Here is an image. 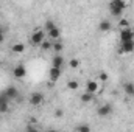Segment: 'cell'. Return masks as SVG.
<instances>
[{"label":"cell","instance_id":"obj_8","mask_svg":"<svg viewBox=\"0 0 134 132\" xmlns=\"http://www.w3.org/2000/svg\"><path fill=\"white\" fill-rule=\"evenodd\" d=\"M120 53H133L134 51V40L130 42H120Z\"/></svg>","mask_w":134,"mask_h":132},{"label":"cell","instance_id":"obj_21","mask_svg":"<svg viewBox=\"0 0 134 132\" xmlns=\"http://www.w3.org/2000/svg\"><path fill=\"white\" fill-rule=\"evenodd\" d=\"M117 25L120 27V30H125V28H130V20L128 19H120L117 22Z\"/></svg>","mask_w":134,"mask_h":132},{"label":"cell","instance_id":"obj_1","mask_svg":"<svg viewBox=\"0 0 134 132\" xmlns=\"http://www.w3.org/2000/svg\"><path fill=\"white\" fill-rule=\"evenodd\" d=\"M126 6H128V3L123 2V0H112V2L109 3V13H111L112 17H122L123 9H125Z\"/></svg>","mask_w":134,"mask_h":132},{"label":"cell","instance_id":"obj_29","mask_svg":"<svg viewBox=\"0 0 134 132\" xmlns=\"http://www.w3.org/2000/svg\"><path fill=\"white\" fill-rule=\"evenodd\" d=\"M47 132H59V131H58V129H48Z\"/></svg>","mask_w":134,"mask_h":132},{"label":"cell","instance_id":"obj_17","mask_svg":"<svg viewBox=\"0 0 134 132\" xmlns=\"http://www.w3.org/2000/svg\"><path fill=\"white\" fill-rule=\"evenodd\" d=\"M98 28H100V31H109L111 28H112V23L109 22V20H101L100 22V25H98Z\"/></svg>","mask_w":134,"mask_h":132},{"label":"cell","instance_id":"obj_3","mask_svg":"<svg viewBox=\"0 0 134 132\" xmlns=\"http://www.w3.org/2000/svg\"><path fill=\"white\" fill-rule=\"evenodd\" d=\"M2 93L9 99V101H16V99L19 98V90H17V87H14V86H8Z\"/></svg>","mask_w":134,"mask_h":132},{"label":"cell","instance_id":"obj_20","mask_svg":"<svg viewBox=\"0 0 134 132\" xmlns=\"http://www.w3.org/2000/svg\"><path fill=\"white\" fill-rule=\"evenodd\" d=\"M52 47H53V42H52V40H47V39H45V40L41 44V48H42L44 51H48V50H52Z\"/></svg>","mask_w":134,"mask_h":132},{"label":"cell","instance_id":"obj_25","mask_svg":"<svg viewBox=\"0 0 134 132\" xmlns=\"http://www.w3.org/2000/svg\"><path fill=\"white\" fill-rule=\"evenodd\" d=\"M63 115H64V112H63V109H56V110H55V117H56V118H61Z\"/></svg>","mask_w":134,"mask_h":132},{"label":"cell","instance_id":"obj_22","mask_svg":"<svg viewBox=\"0 0 134 132\" xmlns=\"http://www.w3.org/2000/svg\"><path fill=\"white\" fill-rule=\"evenodd\" d=\"M78 87H80L78 81H75V79H72V81H67V89H70V90H76Z\"/></svg>","mask_w":134,"mask_h":132},{"label":"cell","instance_id":"obj_19","mask_svg":"<svg viewBox=\"0 0 134 132\" xmlns=\"http://www.w3.org/2000/svg\"><path fill=\"white\" fill-rule=\"evenodd\" d=\"M80 99H81V103L87 104V103H91V101L94 99V95H92V93H87V92H84V93L80 97Z\"/></svg>","mask_w":134,"mask_h":132},{"label":"cell","instance_id":"obj_14","mask_svg":"<svg viewBox=\"0 0 134 132\" xmlns=\"http://www.w3.org/2000/svg\"><path fill=\"white\" fill-rule=\"evenodd\" d=\"M52 50H53L56 55H61V51L64 50V44H63L61 40H55V42H53V47H52Z\"/></svg>","mask_w":134,"mask_h":132},{"label":"cell","instance_id":"obj_12","mask_svg":"<svg viewBox=\"0 0 134 132\" xmlns=\"http://www.w3.org/2000/svg\"><path fill=\"white\" fill-rule=\"evenodd\" d=\"M48 76H50V81H58L59 76H61V68H55V67H52L50 71H48Z\"/></svg>","mask_w":134,"mask_h":132},{"label":"cell","instance_id":"obj_15","mask_svg":"<svg viewBox=\"0 0 134 132\" xmlns=\"http://www.w3.org/2000/svg\"><path fill=\"white\" fill-rule=\"evenodd\" d=\"M123 90L128 97H134V82H125Z\"/></svg>","mask_w":134,"mask_h":132},{"label":"cell","instance_id":"obj_10","mask_svg":"<svg viewBox=\"0 0 134 132\" xmlns=\"http://www.w3.org/2000/svg\"><path fill=\"white\" fill-rule=\"evenodd\" d=\"M98 89H100V87H98V82H97V81H92V79H91V81L86 82V92H87V93L95 95V93L98 92Z\"/></svg>","mask_w":134,"mask_h":132},{"label":"cell","instance_id":"obj_2","mask_svg":"<svg viewBox=\"0 0 134 132\" xmlns=\"http://www.w3.org/2000/svg\"><path fill=\"white\" fill-rule=\"evenodd\" d=\"M45 36H47V34L44 33L42 30H36V31H34L31 36H30V42H31L33 45H39V47H41V44H42V42L47 39Z\"/></svg>","mask_w":134,"mask_h":132},{"label":"cell","instance_id":"obj_13","mask_svg":"<svg viewBox=\"0 0 134 132\" xmlns=\"http://www.w3.org/2000/svg\"><path fill=\"white\" fill-rule=\"evenodd\" d=\"M47 36H48V39H52V42H55V40H59L61 31H59V28L56 27V28H53L52 31H48V33H47Z\"/></svg>","mask_w":134,"mask_h":132},{"label":"cell","instance_id":"obj_30","mask_svg":"<svg viewBox=\"0 0 134 132\" xmlns=\"http://www.w3.org/2000/svg\"><path fill=\"white\" fill-rule=\"evenodd\" d=\"M0 33H3V28H2V25H0Z\"/></svg>","mask_w":134,"mask_h":132},{"label":"cell","instance_id":"obj_23","mask_svg":"<svg viewBox=\"0 0 134 132\" xmlns=\"http://www.w3.org/2000/svg\"><path fill=\"white\" fill-rule=\"evenodd\" d=\"M53 28H56V23H55L53 20H47V22H45V30H47V33L52 31Z\"/></svg>","mask_w":134,"mask_h":132},{"label":"cell","instance_id":"obj_16","mask_svg":"<svg viewBox=\"0 0 134 132\" xmlns=\"http://www.w3.org/2000/svg\"><path fill=\"white\" fill-rule=\"evenodd\" d=\"M11 50H13V53H24L25 51V44H22V42H17V44H14L13 47H11Z\"/></svg>","mask_w":134,"mask_h":132},{"label":"cell","instance_id":"obj_27","mask_svg":"<svg viewBox=\"0 0 134 132\" xmlns=\"http://www.w3.org/2000/svg\"><path fill=\"white\" fill-rule=\"evenodd\" d=\"M108 78H109V76H108V73H106V71H101V73H100V79H101V81H108Z\"/></svg>","mask_w":134,"mask_h":132},{"label":"cell","instance_id":"obj_11","mask_svg":"<svg viewBox=\"0 0 134 132\" xmlns=\"http://www.w3.org/2000/svg\"><path fill=\"white\" fill-rule=\"evenodd\" d=\"M64 58H63V55H55L53 56V59H52V67H55V68H61V67L64 65Z\"/></svg>","mask_w":134,"mask_h":132},{"label":"cell","instance_id":"obj_5","mask_svg":"<svg viewBox=\"0 0 134 132\" xmlns=\"http://www.w3.org/2000/svg\"><path fill=\"white\" fill-rule=\"evenodd\" d=\"M130 40H134V31L131 27L120 31V42H130Z\"/></svg>","mask_w":134,"mask_h":132},{"label":"cell","instance_id":"obj_31","mask_svg":"<svg viewBox=\"0 0 134 132\" xmlns=\"http://www.w3.org/2000/svg\"><path fill=\"white\" fill-rule=\"evenodd\" d=\"M0 64H2V62H0Z\"/></svg>","mask_w":134,"mask_h":132},{"label":"cell","instance_id":"obj_9","mask_svg":"<svg viewBox=\"0 0 134 132\" xmlns=\"http://www.w3.org/2000/svg\"><path fill=\"white\" fill-rule=\"evenodd\" d=\"M9 99L6 98L3 93H0V113H5V112H8L9 110Z\"/></svg>","mask_w":134,"mask_h":132},{"label":"cell","instance_id":"obj_4","mask_svg":"<svg viewBox=\"0 0 134 132\" xmlns=\"http://www.w3.org/2000/svg\"><path fill=\"white\" fill-rule=\"evenodd\" d=\"M44 99H45V97H44L42 92H33V93L28 97V103H30L31 106H41V104L44 103Z\"/></svg>","mask_w":134,"mask_h":132},{"label":"cell","instance_id":"obj_18","mask_svg":"<svg viewBox=\"0 0 134 132\" xmlns=\"http://www.w3.org/2000/svg\"><path fill=\"white\" fill-rule=\"evenodd\" d=\"M76 132H92V129H91V126L87 123H80L76 126Z\"/></svg>","mask_w":134,"mask_h":132},{"label":"cell","instance_id":"obj_26","mask_svg":"<svg viewBox=\"0 0 134 132\" xmlns=\"http://www.w3.org/2000/svg\"><path fill=\"white\" fill-rule=\"evenodd\" d=\"M25 132H39V131H37V129H36L34 126L28 124V126H27V129H25Z\"/></svg>","mask_w":134,"mask_h":132},{"label":"cell","instance_id":"obj_7","mask_svg":"<svg viewBox=\"0 0 134 132\" xmlns=\"http://www.w3.org/2000/svg\"><path fill=\"white\" fill-rule=\"evenodd\" d=\"M13 75H14V78H17V79L25 78V76H27V68H25V65L17 64V65L14 67V70H13Z\"/></svg>","mask_w":134,"mask_h":132},{"label":"cell","instance_id":"obj_24","mask_svg":"<svg viewBox=\"0 0 134 132\" xmlns=\"http://www.w3.org/2000/svg\"><path fill=\"white\" fill-rule=\"evenodd\" d=\"M69 65L72 67V68H78V67H80V59H76V58L70 59V61H69Z\"/></svg>","mask_w":134,"mask_h":132},{"label":"cell","instance_id":"obj_28","mask_svg":"<svg viewBox=\"0 0 134 132\" xmlns=\"http://www.w3.org/2000/svg\"><path fill=\"white\" fill-rule=\"evenodd\" d=\"M5 40V33H0V44Z\"/></svg>","mask_w":134,"mask_h":132},{"label":"cell","instance_id":"obj_6","mask_svg":"<svg viewBox=\"0 0 134 132\" xmlns=\"http://www.w3.org/2000/svg\"><path fill=\"white\" fill-rule=\"evenodd\" d=\"M111 113H112V106H111L109 103L101 104L100 107L97 109V115H98V117H108V115H111Z\"/></svg>","mask_w":134,"mask_h":132}]
</instances>
